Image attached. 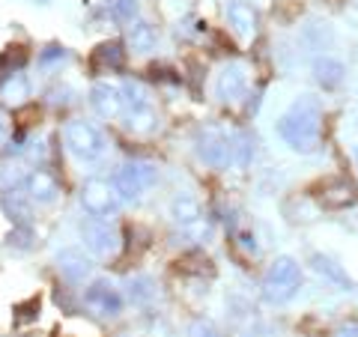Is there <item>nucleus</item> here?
<instances>
[{
  "mask_svg": "<svg viewBox=\"0 0 358 337\" xmlns=\"http://www.w3.org/2000/svg\"><path fill=\"white\" fill-rule=\"evenodd\" d=\"M63 141H66V147H69V152L75 155V159H81V162H99L105 155V150H108L105 134L87 120L66 122Z\"/></svg>",
  "mask_w": 358,
  "mask_h": 337,
  "instance_id": "obj_2",
  "label": "nucleus"
},
{
  "mask_svg": "<svg viewBox=\"0 0 358 337\" xmlns=\"http://www.w3.org/2000/svg\"><path fill=\"white\" fill-rule=\"evenodd\" d=\"M57 268H60V275L66 280L78 284V280L90 278V272H93V260L84 254V248H63L57 254Z\"/></svg>",
  "mask_w": 358,
  "mask_h": 337,
  "instance_id": "obj_10",
  "label": "nucleus"
},
{
  "mask_svg": "<svg viewBox=\"0 0 358 337\" xmlns=\"http://www.w3.org/2000/svg\"><path fill=\"white\" fill-rule=\"evenodd\" d=\"M30 96V81L21 72H13L0 87V99L9 105H24V99Z\"/></svg>",
  "mask_w": 358,
  "mask_h": 337,
  "instance_id": "obj_20",
  "label": "nucleus"
},
{
  "mask_svg": "<svg viewBox=\"0 0 358 337\" xmlns=\"http://www.w3.org/2000/svg\"><path fill=\"white\" fill-rule=\"evenodd\" d=\"M313 268H317L320 275H326L329 280H334V284H341V287H350V278L343 275V268L329 260V257H322V254H313Z\"/></svg>",
  "mask_w": 358,
  "mask_h": 337,
  "instance_id": "obj_22",
  "label": "nucleus"
},
{
  "mask_svg": "<svg viewBox=\"0 0 358 337\" xmlns=\"http://www.w3.org/2000/svg\"><path fill=\"white\" fill-rule=\"evenodd\" d=\"M227 18H230V27L239 33L242 39H251L257 27H260V15H257V9L251 3H245V0H233L230 9H227Z\"/></svg>",
  "mask_w": 358,
  "mask_h": 337,
  "instance_id": "obj_13",
  "label": "nucleus"
},
{
  "mask_svg": "<svg viewBox=\"0 0 358 337\" xmlns=\"http://www.w3.org/2000/svg\"><path fill=\"white\" fill-rule=\"evenodd\" d=\"M24 185H27L24 191L33 203H51V200H57V194H60L57 179H54V173H48V171H33Z\"/></svg>",
  "mask_w": 358,
  "mask_h": 337,
  "instance_id": "obj_14",
  "label": "nucleus"
},
{
  "mask_svg": "<svg viewBox=\"0 0 358 337\" xmlns=\"http://www.w3.org/2000/svg\"><path fill=\"white\" fill-rule=\"evenodd\" d=\"M129 299L131 301H147V299H152V284H150L147 278L129 280Z\"/></svg>",
  "mask_w": 358,
  "mask_h": 337,
  "instance_id": "obj_25",
  "label": "nucleus"
},
{
  "mask_svg": "<svg viewBox=\"0 0 358 337\" xmlns=\"http://www.w3.org/2000/svg\"><path fill=\"white\" fill-rule=\"evenodd\" d=\"M90 105H93L96 114L105 117V120L117 117L120 110H122V93H120V87L108 84V81L96 84L93 89H90Z\"/></svg>",
  "mask_w": 358,
  "mask_h": 337,
  "instance_id": "obj_11",
  "label": "nucleus"
},
{
  "mask_svg": "<svg viewBox=\"0 0 358 337\" xmlns=\"http://www.w3.org/2000/svg\"><path fill=\"white\" fill-rule=\"evenodd\" d=\"M81 206L93 218H108L120 209V194H117L114 185L105 182V179H87L84 188H81Z\"/></svg>",
  "mask_w": 358,
  "mask_h": 337,
  "instance_id": "obj_6",
  "label": "nucleus"
},
{
  "mask_svg": "<svg viewBox=\"0 0 358 337\" xmlns=\"http://www.w3.org/2000/svg\"><path fill=\"white\" fill-rule=\"evenodd\" d=\"M171 218L179 224V227H192V224L203 221L200 218V203L192 194H176L171 200Z\"/></svg>",
  "mask_w": 358,
  "mask_h": 337,
  "instance_id": "obj_16",
  "label": "nucleus"
},
{
  "mask_svg": "<svg viewBox=\"0 0 358 337\" xmlns=\"http://www.w3.org/2000/svg\"><path fill=\"white\" fill-rule=\"evenodd\" d=\"M6 131H9V117L3 114V110H0V141L6 138Z\"/></svg>",
  "mask_w": 358,
  "mask_h": 337,
  "instance_id": "obj_30",
  "label": "nucleus"
},
{
  "mask_svg": "<svg viewBox=\"0 0 358 337\" xmlns=\"http://www.w3.org/2000/svg\"><path fill=\"white\" fill-rule=\"evenodd\" d=\"M122 126H126L131 134H147L155 129V110L152 105L147 108H129L126 110V120H122Z\"/></svg>",
  "mask_w": 358,
  "mask_h": 337,
  "instance_id": "obj_21",
  "label": "nucleus"
},
{
  "mask_svg": "<svg viewBox=\"0 0 358 337\" xmlns=\"http://www.w3.org/2000/svg\"><path fill=\"white\" fill-rule=\"evenodd\" d=\"M155 42H159V33L155 27H150L147 21H131L129 27V48L138 51V54H147L155 48Z\"/></svg>",
  "mask_w": 358,
  "mask_h": 337,
  "instance_id": "obj_18",
  "label": "nucleus"
},
{
  "mask_svg": "<svg viewBox=\"0 0 358 337\" xmlns=\"http://www.w3.org/2000/svg\"><path fill=\"white\" fill-rule=\"evenodd\" d=\"M84 305L93 310L96 317H120L122 296L117 293L114 284H108V280H96V284L84 293Z\"/></svg>",
  "mask_w": 358,
  "mask_h": 337,
  "instance_id": "obj_8",
  "label": "nucleus"
},
{
  "mask_svg": "<svg viewBox=\"0 0 358 337\" xmlns=\"http://www.w3.org/2000/svg\"><path fill=\"white\" fill-rule=\"evenodd\" d=\"M320 120H322L320 105L313 102L310 96H305L281 117V122H278V131H281V138L296 152H313L320 147V126H322Z\"/></svg>",
  "mask_w": 358,
  "mask_h": 337,
  "instance_id": "obj_1",
  "label": "nucleus"
},
{
  "mask_svg": "<svg viewBox=\"0 0 358 337\" xmlns=\"http://www.w3.org/2000/svg\"><path fill=\"white\" fill-rule=\"evenodd\" d=\"M355 200H358V191L352 182H346V179L322 185V191H320V203L326 209H346V206H352Z\"/></svg>",
  "mask_w": 358,
  "mask_h": 337,
  "instance_id": "obj_15",
  "label": "nucleus"
},
{
  "mask_svg": "<svg viewBox=\"0 0 358 337\" xmlns=\"http://www.w3.org/2000/svg\"><path fill=\"white\" fill-rule=\"evenodd\" d=\"M30 239H33L30 227H13V230H9V236H6V245H9V251H27Z\"/></svg>",
  "mask_w": 358,
  "mask_h": 337,
  "instance_id": "obj_24",
  "label": "nucleus"
},
{
  "mask_svg": "<svg viewBox=\"0 0 358 337\" xmlns=\"http://www.w3.org/2000/svg\"><path fill=\"white\" fill-rule=\"evenodd\" d=\"M66 54H63V48H45V54H42V63H51V60H63Z\"/></svg>",
  "mask_w": 358,
  "mask_h": 337,
  "instance_id": "obj_28",
  "label": "nucleus"
},
{
  "mask_svg": "<svg viewBox=\"0 0 358 337\" xmlns=\"http://www.w3.org/2000/svg\"><path fill=\"white\" fill-rule=\"evenodd\" d=\"M15 322H30V320H36L39 317V299H27L24 305H18L15 308Z\"/></svg>",
  "mask_w": 358,
  "mask_h": 337,
  "instance_id": "obj_26",
  "label": "nucleus"
},
{
  "mask_svg": "<svg viewBox=\"0 0 358 337\" xmlns=\"http://www.w3.org/2000/svg\"><path fill=\"white\" fill-rule=\"evenodd\" d=\"M338 337H358V329H355V325H350V329H343Z\"/></svg>",
  "mask_w": 358,
  "mask_h": 337,
  "instance_id": "obj_31",
  "label": "nucleus"
},
{
  "mask_svg": "<svg viewBox=\"0 0 358 337\" xmlns=\"http://www.w3.org/2000/svg\"><path fill=\"white\" fill-rule=\"evenodd\" d=\"M155 179H159L155 164H150V162H126V164L120 167L114 188H117L120 197L138 200V197H143L155 185Z\"/></svg>",
  "mask_w": 358,
  "mask_h": 337,
  "instance_id": "obj_4",
  "label": "nucleus"
},
{
  "mask_svg": "<svg viewBox=\"0 0 358 337\" xmlns=\"http://www.w3.org/2000/svg\"><path fill=\"white\" fill-rule=\"evenodd\" d=\"M81 242L90 254L96 257H114L120 251V230L105 218H84L81 221Z\"/></svg>",
  "mask_w": 358,
  "mask_h": 337,
  "instance_id": "obj_5",
  "label": "nucleus"
},
{
  "mask_svg": "<svg viewBox=\"0 0 358 337\" xmlns=\"http://www.w3.org/2000/svg\"><path fill=\"white\" fill-rule=\"evenodd\" d=\"M30 203L33 200L27 197L24 188H9V191H3V197H0V206H3V212L15 227H30Z\"/></svg>",
  "mask_w": 358,
  "mask_h": 337,
  "instance_id": "obj_12",
  "label": "nucleus"
},
{
  "mask_svg": "<svg viewBox=\"0 0 358 337\" xmlns=\"http://www.w3.org/2000/svg\"><path fill=\"white\" fill-rule=\"evenodd\" d=\"M108 9L117 21H122V24L138 21V0H108Z\"/></svg>",
  "mask_w": 358,
  "mask_h": 337,
  "instance_id": "obj_23",
  "label": "nucleus"
},
{
  "mask_svg": "<svg viewBox=\"0 0 358 337\" xmlns=\"http://www.w3.org/2000/svg\"><path fill=\"white\" fill-rule=\"evenodd\" d=\"M343 63H338V60H331V57H322V60H317L313 63V78L326 87V89H334V87H341V81H343Z\"/></svg>",
  "mask_w": 358,
  "mask_h": 337,
  "instance_id": "obj_19",
  "label": "nucleus"
},
{
  "mask_svg": "<svg viewBox=\"0 0 358 337\" xmlns=\"http://www.w3.org/2000/svg\"><path fill=\"white\" fill-rule=\"evenodd\" d=\"M122 60H126V51H122L120 42H105L93 51V69L96 72H105V69L114 72L122 66Z\"/></svg>",
  "mask_w": 358,
  "mask_h": 337,
  "instance_id": "obj_17",
  "label": "nucleus"
},
{
  "mask_svg": "<svg viewBox=\"0 0 358 337\" xmlns=\"http://www.w3.org/2000/svg\"><path fill=\"white\" fill-rule=\"evenodd\" d=\"M239 245H242V251H251V254H257L254 236H248V233H242V236H239Z\"/></svg>",
  "mask_w": 358,
  "mask_h": 337,
  "instance_id": "obj_29",
  "label": "nucleus"
},
{
  "mask_svg": "<svg viewBox=\"0 0 358 337\" xmlns=\"http://www.w3.org/2000/svg\"><path fill=\"white\" fill-rule=\"evenodd\" d=\"M188 337H218V331L209 320H194L192 329H188Z\"/></svg>",
  "mask_w": 358,
  "mask_h": 337,
  "instance_id": "obj_27",
  "label": "nucleus"
},
{
  "mask_svg": "<svg viewBox=\"0 0 358 337\" xmlns=\"http://www.w3.org/2000/svg\"><path fill=\"white\" fill-rule=\"evenodd\" d=\"M233 152H236V147L218 131H206L197 141V155L212 167H227L233 162Z\"/></svg>",
  "mask_w": 358,
  "mask_h": 337,
  "instance_id": "obj_9",
  "label": "nucleus"
},
{
  "mask_svg": "<svg viewBox=\"0 0 358 337\" xmlns=\"http://www.w3.org/2000/svg\"><path fill=\"white\" fill-rule=\"evenodd\" d=\"M299 284H301L299 263L293 260V257H278V260L268 266L266 278H263V296H266V301L281 305V301L296 296Z\"/></svg>",
  "mask_w": 358,
  "mask_h": 337,
  "instance_id": "obj_3",
  "label": "nucleus"
},
{
  "mask_svg": "<svg viewBox=\"0 0 358 337\" xmlns=\"http://www.w3.org/2000/svg\"><path fill=\"white\" fill-rule=\"evenodd\" d=\"M215 93L224 105H236L239 99H245V93H248V69H245L242 63L224 66L218 81H215Z\"/></svg>",
  "mask_w": 358,
  "mask_h": 337,
  "instance_id": "obj_7",
  "label": "nucleus"
},
{
  "mask_svg": "<svg viewBox=\"0 0 358 337\" xmlns=\"http://www.w3.org/2000/svg\"><path fill=\"white\" fill-rule=\"evenodd\" d=\"M0 75H3V63H0Z\"/></svg>",
  "mask_w": 358,
  "mask_h": 337,
  "instance_id": "obj_32",
  "label": "nucleus"
}]
</instances>
